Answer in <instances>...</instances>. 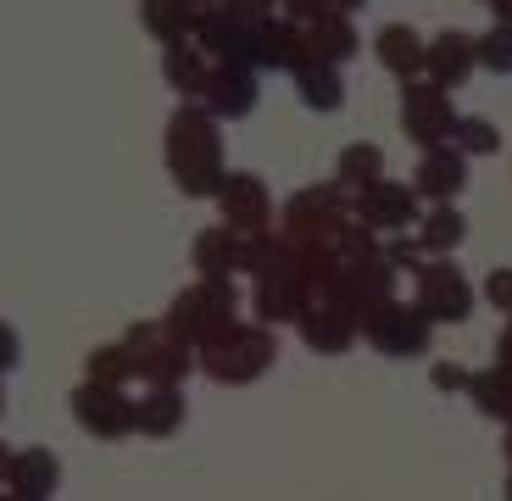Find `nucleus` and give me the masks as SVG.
I'll return each mask as SVG.
<instances>
[{
    "mask_svg": "<svg viewBox=\"0 0 512 501\" xmlns=\"http://www.w3.org/2000/svg\"><path fill=\"white\" fill-rule=\"evenodd\" d=\"M190 6H195V12H212V0H190Z\"/></svg>",
    "mask_w": 512,
    "mask_h": 501,
    "instance_id": "nucleus-40",
    "label": "nucleus"
},
{
    "mask_svg": "<svg viewBox=\"0 0 512 501\" xmlns=\"http://www.w3.org/2000/svg\"><path fill=\"white\" fill-rule=\"evenodd\" d=\"M67 407H73V418L84 424V435L123 440V435H134V412H140V401L123 396L117 385H95V379H84V385L67 396Z\"/></svg>",
    "mask_w": 512,
    "mask_h": 501,
    "instance_id": "nucleus-8",
    "label": "nucleus"
},
{
    "mask_svg": "<svg viewBox=\"0 0 512 501\" xmlns=\"http://www.w3.org/2000/svg\"><path fill=\"white\" fill-rule=\"evenodd\" d=\"M462 156H496L501 151V129L490 117H457V134H451Z\"/></svg>",
    "mask_w": 512,
    "mask_h": 501,
    "instance_id": "nucleus-30",
    "label": "nucleus"
},
{
    "mask_svg": "<svg viewBox=\"0 0 512 501\" xmlns=\"http://www.w3.org/2000/svg\"><path fill=\"white\" fill-rule=\"evenodd\" d=\"M12 496L17 501H51L56 496V485H62V463H56V451H45V446H28V451H17L12 457Z\"/></svg>",
    "mask_w": 512,
    "mask_h": 501,
    "instance_id": "nucleus-18",
    "label": "nucleus"
},
{
    "mask_svg": "<svg viewBox=\"0 0 512 501\" xmlns=\"http://www.w3.org/2000/svg\"><path fill=\"white\" fill-rule=\"evenodd\" d=\"M485 301H490V307H501V312H512V268H496L485 279Z\"/></svg>",
    "mask_w": 512,
    "mask_h": 501,
    "instance_id": "nucleus-35",
    "label": "nucleus"
},
{
    "mask_svg": "<svg viewBox=\"0 0 512 501\" xmlns=\"http://www.w3.org/2000/svg\"><path fill=\"white\" fill-rule=\"evenodd\" d=\"M201 106L212 117H251L256 112V78L245 67H212L201 90Z\"/></svg>",
    "mask_w": 512,
    "mask_h": 501,
    "instance_id": "nucleus-19",
    "label": "nucleus"
},
{
    "mask_svg": "<svg viewBox=\"0 0 512 501\" xmlns=\"http://www.w3.org/2000/svg\"><path fill=\"white\" fill-rule=\"evenodd\" d=\"M0 501H17V496H0Z\"/></svg>",
    "mask_w": 512,
    "mask_h": 501,
    "instance_id": "nucleus-43",
    "label": "nucleus"
},
{
    "mask_svg": "<svg viewBox=\"0 0 512 501\" xmlns=\"http://www.w3.org/2000/svg\"><path fill=\"white\" fill-rule=\"evenodd\" d=\"M301 340H307L318 357H340V351H351V340H357V318H351L346 307H307V318H301Z\"/></svg>",
    "mask_w": 512,
    "mask_h": 501,
    "instance_id": "nucleus-20",
    "label": "nucleus"
},
{
    "mask_svg": "<svg viewBox=\"0 0 512 501\" xmlns=\"http://www.w3.org/2000/svg\"><path fill=\"white\" fill-rule=\"evenodd\" d=\"M234 312H240V290H234L229 279H201V284H190L173 307H167V329L179 334L184 346H212L218 334H229L234 323Z\"/></svg>",
    "mask_w": 512,
    "mask_h": 501,
    "instance_id": "nucleus-2",
    "label": "nucleus"
},
{
    "mask_svg": "<svg viewBox=\"0 0 512 501\" xmlns=\"http://www.w3.org/2000/svg\"><path fill=\"white\" fill-rule=\"evenodd\" d=\"M412 279H418V307L435 323H462L468 312H474V284L462 279L457 262L435 257V262H423Z\"/></svg>",
    "mask_w": 512,
    "mask_h": 501,
    "instance_id": "nucleus-9",
    "label": "nucleus"
},
{
    "mask_svg": "<svg viewBox=\"0 0 512 501\" xmlns=\"http://www.w3.org/2000/svg\"><path fill=\"white\" fill-rule=\"evenodd\" d=\"M123 340H128V351H134V368H140V379H151V385H179L184 373L195 368L190 346H184V340L167 329V323H134Z\"/></svg>",
    "mask_w": 512,
    "mask_h": 501,
    "instance_id": "nucleus-7",
    "label": "nucleus"
},
{
    "mask_svg": "<svg viewBox=\"0 0 512 501\" xmlns=\"http://www.w3.org/2000/svg\"><path fill=\"white\" fill-rule=\"evenodd\" d=\"M167 173L184 195L206 201L218 195L229 167H223V134H218V117L206 112L201 101H184L179 112L167 117Z\"/></svg>",
    "mask_w": 512,
    "mask_h": 501,
    "instance_id": "nucleus-1",
    "label": "nucleus"
},
{
    "mask_svg": "<svg viewBox=\"0 0 512 501\" xmlns=\"http://www.w3.org/2000/svg\"><path fill=\"white\" fill-rule=\"evenodd\" d=\"M334 12H346V17H351V12H362V0H334Z\"/></svg>",
    "mask_w": 512,
    "mask_h": 501,
    "instance_id": "nucleus-39",
    "label": "nucleus"
},
{
    "mask_svg": "<svg viewBox=\"0 0 512 501\" xmlns=\"http://www.w3.org/2000/svg\"><path fill=\"white\" fill-rule=\"evenodd\" d=\"M479 67V45L474 34H462V28H446V34L429 39V84H440V90H457V84H468Z\"/></svg>",
    "mask_w": 512,
    "mask_h": 501,
    "instance_id": "nucleus-15",
    "label": "nucleus"
},
{
    "mask_svg": "<svg viewBox=\"0 0 512 501\" xmlns=\"http://www.w3.org/2000/svg\"><path fill=\"white\" fill-rule=\"evenodd\" d=\"M362 334L368 346L384 351V357H423L429 351V334H435V318L418 307V301H384L362 318Z\"/></svg>",
    "mask_w": 512,
    "mask_h": 501,
    "instance_id": "nucleus-4",
    "label": "nucleus"
},
{
    "mask_svg": "<svg viewBox=\"0 0 512 501\" xmlns=\"http://www.w3.org/2000/svg\"><path fill=\"white\" fill-rule=\"evenodd\" d=\"M84 368H90V379L95 385H117L123 390L128 379H134V351H128V340H106V346H95L90 357H84Z\"/></svg>",
    "mask_w": 512,
    "mask_h": 501,
    "instance_id": "nucleus-29",
    "label": "nucleus"
},
{
    "mask_svg": "<svg viewBox=\"0 0 512 501\" xmlns=\"http://www.w3.org/2000/svg\"><path fill=\"white\" fill-rule=\"evenodd\" d=\"M179 429H184V396H179V385H151L140 396V412H134V435L173 440Z\"/></svg>",
    "mask_w": 512,
    "mask_h": 501,
    "instance_id": "nucleus-21",
    "label": "nucleus"
},
{
    "mask_svg": "<svg viewBox=\"0 0 512 501\" xmlns=\"http://www.w3.org/2000/svg\"><path fill=\"white\" fill-rule=\"evenodd\" d=\"M162 73H167V84H173V95L201 101L206 78H212V56H206L195 39H184V45H167L162 51Z\"/></svg>",
    "mask_w": 512,
    "mask_h": 501,
    "instance_id": "nucleus-23",
    "label": "nucleus"
},
{
    "mask_svg": "<svg viewBox=\"0 0 512 501\" xmlns=\"http://www.w3.org/2000/svg\"><path fill=\"white\" fill-rule=\"evenodd\" d=\"M412 190H418L429 206H457V195L468 190V156H462L457 145L423 151L418 167H412Z\"/></svg>",
    "mask_w": 512,
    "mask_h": 501,
    "instance_id": "nucleus-12",
    "label": "nucleus"
},
{
    "mask_svg": "<svg viewBox=\"0 0 512 501\" xmlns=\"http://www.w3.org/2000/svg\"><path fill=\"white\" fill-rule=\"evenodd\" d=\"M401 129H407L412 145L435 151V145H451L457 134V106H451V90L418 78V84H401Z\"/></svg>",
    "mask_w": 512,
    "mask_h": 501,
    "instance_id": "nucleus-5",
    "label": "nucleus"
},
{
    "mask_svg": "<svg viewBox=\"0 0 512 501\" xmlns=\"http://www.w3.org/2000/svg\"><path fill=\"white\" fill-rule=\"evenodd\" d=\"M462 234H468V218H462L457 206H429L423 223H418V245L429 257H451L462 245Z\"/></svg>",
    "mask_w": 512,
    "mask_h": 501,
    "instance_id": "nucleus-26",
    "label": "nucleus"
},
{
    "mask_svg": "<svg viewBox=\"0 0 512 501\" xmlns=\"http://www.w3.org/2000/svg\"><path fill=\"white\" fill-rule=\"evenodd\" d=\"M418 201L423 195L412 190V184H390V179H379V184H368V190H357V223H368L373 234H401V229H412V223H423L418 218Z\"/></svg>",
    "mask_w": 512,
    "mask_h": 501,
    "instance_id": "nucleus-10",
    "label": "nucleus"
},
{
    "mask_svg": "<svg viewBox=\"0 0 512 501\" xmlns=\"http://www.w3.org/2000/svg\"><path fill=\"white\" fill-rule=\"evenodd\" d=\"M384 262H390V268H412L418 273L423 268V245H418V234H412V240H384Z\"/></svg>",
    "mask_w": 512,
    "mask_h": 501,
    "instance_id": "nucleus-32",
    "label": "nucleus"
},
{
    "mask_svg": "<svg viewBox=\"0 0 512 501\" xmlns=\"http://www.w3.org/2000/svg\"><path fill=\"white\" fill-rule=\"evenodd\" d=\"M295 95H301L312 112H340V106H346V78H340V67L312 62V67L295 73Z\"/></svg>",
    "mask_w": 512,
    "mask_h": 501,
    "instance_id": "nucleus-25",
    "label": "nucleus"
},
{
    "mask_svg": "<svg viewBox=\"0 0 512 501\" xmlns=\"http://www.w3.org/2000/svg\"><path fill=\"white\" fill-rule=\"evenodd\" d=\"M140 23L145 34L156 39V45H184V39H195V23H201V12H195L190 0H140Z\"/></svg>",
    "mask_w": 512,
    "mask_h": 501,
    "instance_id": "nucleus-22",
    "label": "nucleus"
},
{
    "mask_svg": "<svg viewBox=\"0 0 512 501\" xmlns=\"http://www.w3.org/2000/svg\"><path fill=\"white\" fill-rule=\"evenodd\" d=\"M17 357H23V340H17L12 323H0V373H12Z\"/></svg>",
    "mask_w": 512,
    "mask_h": 501,
    "instance_id": "nucleus-37",
    "label": "nucleus"
},
{
    "mask_svg": "<svg viewBox=\"0 0 512 501\" xmlns=\"http://www.w3.org/2000/svg\"><path fill=\"white\" fill-rule=\"evenodd\" d=\"M429 379H435V390H468V385H474V373H462L457 362H435Z\"/></svg>",
    "mask_w": 512,
    "mask_h": 501,
    "instance_id": "nucleus-36",
    "label": "nucleus"
},
{
    "mask_svg": "<svg viewBox=\"0 0 512 501\" xmlns=\"http://www.w3.org/2000/svg\"><path fill=\"white\" fill-rule=\"evenodd\" d=\"M379 179H384V151L368 140L346 145L340 162H334V184H340V190H368V184H379Z\"/></svg>",
    "mask_w": 512,
    "mask_h": 501,
    "instance_id": "nucleus-27",
    "label": "nucleus"
},
{
    "mask_svg": "<svg viewBox=\"0 0 512 501\" xmlns=\"http://www.w3.org/2000/svg\"><path fill=\"white\" fill-rule=\"evenodd\" d=\"M307 39H312V56H318V62H329V67L351 62V56L362 51V34H357V23H351L346 12L318 17V23L307 28Z\"/></svg>",
    "mask_w": 512,
    "mask_h": 501,
    "instance_id": "nucleus-24",
    "label": "nucleus"
},
{
    "mask_svg": "<svg viewBox=\"0 0 512 501\" xmlns=\"http://www.w3.org/2000/svg\"><path fill=\"white\" fill-rule=\"evenodd\" d=\"M507 501H512V474H507Z\"/></svg>",
    "mask_w": 512,
    "mask_h": 501,
    "instance_id": "nucleus-42",
    "label": "nucleus"
},
{
    "mask_svg": "<svg viewBox=\"0 0 512 501\" xmlns=\"http://www.w3.org/2000/svg\"><path fill=\"white\" fill-rule=\"evenodd\" d=\"M218 6H223V12H234L240 23H268L279 0H218Z\"/></svg>",
    "mask_w": 512,
    "mask_h": 501,
    "instance_id": "nucleus-34",
    "label": "nucleus"
},
{
    "mask_svg": "<svg viewBox=\"0 0 512 501\" xmlns=\"http://www.w3.org/2000/svg\"><path fill=\"white\" fill-rule=\"evenodd\" d=\"M474 45H479V67H485V73H512V23L485 28Z\"/></svg>",
    "mask_w": 512,
    "mask_h": 501,
    "instance_id": "nucleus-31",
    "label": "nucleus"
},
{
    "mask_svg": "<svg viewBox=\"0 0 512 501\" xmlns=\"http://www.w3.org/2000/svg\"><path fill=\"white\" fill-rule=\"evenodd\" d=\"M468 396H474V407L485 412V418H496V424H512V373H507V368L474 373Z\"/></svg>",
    "mask_w": 512,
    "mask_h": 501,
    "instance_id": "nucleus-28",
    "label": "nucleus"
},
{
    "mask_svg": "<svg viewBox=\"0 0 512 501\" xmlns=\"http://www.w3.org/2000/svg\"><path fill=\"white\" fill-rule=\"evenodd\" d=\"M318 56H312V39L301 23H290V17H268L262 23V67H284V73H301V67H312Z\"/></svg>",
    "mask_w": 512,
    "mask_h": 501,
    "instance_id": "nucleus-16",
    "label": "nucleus"
},
{
    "mask_svg": "<svg viewBox=\"0 0 512 501\" xmlns=\"http://www.w3.org/2000/svg\"><path fill=\"white\" fill-rule=\"evenodd\" d=\"M195 45H201L206 56H218V67H245V73L262 67V23H240V17L223 12V6L201 12Z\"/></svg>",
    "mask_w": 512,
    "mask_h": 501,
    "instance_id": "nucleus-6",
    "label": "nucleus"
},
{
    "mask_svg": "<svg viewBox=\"0 0 512 501\" xmlns=\"http://www.w3.org/2000/svg\"><path fill=\"white\" fill-rule=\"evenodd\" d=\"M373 56H379V67L396 73L401 84L429 78V39H423L412 23H384L379 34H373Z\"/></svg>",
    "mask_w": 512,
    "mask_h": 501,
    "instance_id": "nucleus-13",
    "label": "nucleus"
},
{
    "mask_svg": "<svg viewBox=\"0 0 512 501\" xmlns=\"http://www.w3.org/2000/svg\"><path fill=\"white\" fill-rule=\"evenodd\" d=\"M507 463H512V424H507Z\"/></svg>",
    "mask_w": 512,
    "mask_h": 501,
    "instance_id": "nucleus-41",
    "label": "nucleus"
},
{
    "mask_svg": "<svg viewBox=\"0 0 512 501\" xmlns=\"http://www.w3.org/2000/svg\"><path fill=\"white\" fill-rule=\"evenodd\" d=\"M12 457H17L12 446H0V485H6V479H12Z\"/></svg>",
    "mask_w": 512,
    "mask_h": 501,
    "instance_id": "nucleus-38",
    "label": "nucleus"
},
{
    "mask_svg": "<svg viewBox=\"0 0 512 501\" xmlns=\"http://www.w3.org/2000/svg\"><path fill=\"white\" fill-rule=\"evenodd\" d=\"M218 206H223V223L240 229V234H262L273 218V195L256 173H229L223 190H218Z\"/></svg>",
    "mask_w": 512,
    "mask_h": 501,
    "instance_id": "nucleus-14",
    "label": "nucleus"
},
{
    "mask_svg": "<svg viewBox=\"0 0 512 501\" xmlns=\"http://www.w3.org/2000/svg\"><path fill=\"white\" fill-rule=\"evenodd\" d=\"M284 17L301 28H312L318 17H334V0H284Z\"/></svg>",
    "mask_w": 512,
    "mask_h": 501,
    "instance_id": "nucleus-33",
    "label": "nucleus"
},
{
    "mask_svg": "<svg viewBox=\"0 0 512 501\" xmlns=\"http://www.w3.org/2000/svg\"><path fill=\"white\" fill-rule=\"evenodd\" d=\"M284 223H290L295 240H329L346 223V190L340 184H307V190L284 206Z\"/></svg>",
    "mask_w": 512,
    "mask_h": 501,
    "instance_id": "nucleus-11",
    "label": "nucleus"
},
{
    "mask_svg": "<svg viewBox=\"0 0 512 501\" xmlns=\"http://www.w3.org/2000/svg\"><path fill=\"white\" fill-rule=\"evenodd\" d=\"M273 357H279L273 329H262V323H234L212 346H201V373L218 379V385H251V379H262L273 368Z\"/></svg>",
    "mask_w": 512,
    "mask_h": 501,
    "instance_id": "nucleus-3",
    "label": "nucleus"
},
{
    "mask_svg": "<svg viewBox=\"0 0 512 501\" xmlns=\"http://www.w3.org/2000/svg\"><path fill=\"white\" fill-rule=\"evenodd\" d=\"M240 251H245V234L218 223V229H201L190 245V262L201 279H234L240 273Z\"/></svg>",
    "mask_w": 512,
    "mask_h": 501,
    "instance_id": "nucleus-17",
    "label": "nucleus"
}]
</instances>
